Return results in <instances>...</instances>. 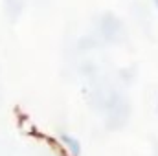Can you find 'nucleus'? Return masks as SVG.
<instances>
[{
  "instance_id": "nucleus-2",
  "label": "nucleus",
  "mask_w": 158,
  "mask_h": 156,
  "mask_svg": "<svg viewBox=\"0 0 158 156\" xmlns=\"http://www.w3.org/2000/svg\"><path fill=\"white\" fill-rule=\"evenodd\" d=\"M153 2H155V6H156V9H158V0H153Z\"/></svg>"
},
{
  "instance_id": "nucleus-1",
  "label": "nucleus",
  "mask_w": 158,
  "mask_h": 156,
  "mask_svg": "<svg viewBox=\"0 0 158 156\" xmlns=\"http://www.w3.org/2000/svg\"><path fill=\"white\" fill-rule=\"evenodd\" d=\"M61 142L64 143V147L72 153V156H79L81 153V145H79V142L76 138H72L70 134H61Z\"/></svg>"
}]
</instances>
